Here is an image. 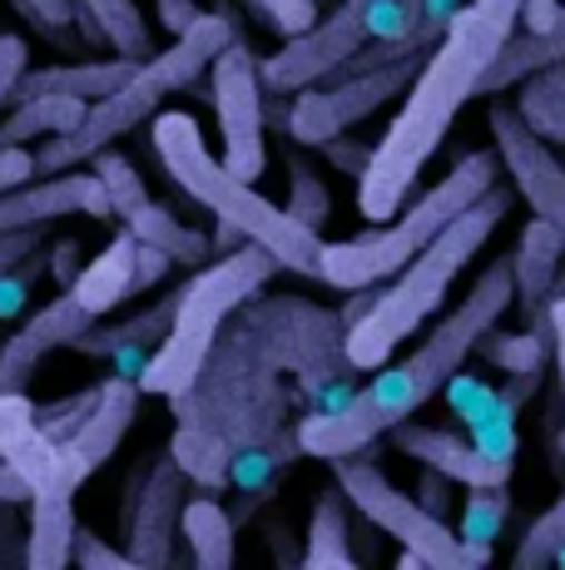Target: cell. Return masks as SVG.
Listing matches in <instances>:
<instances>
[{
  "instance_id": "cell-1",
  "label": "cell",
  "mask_w": 565,
  "mask_h": 570,
  "mask_svg": "<svg viewBox=\"0 0 565 570\" xmlns=\"http://www.w3.org/2000/svg\"><path fill=\"white\" fill-rule=\"evenodd\" d=\"M521 6L526 0H466L447 20L442 40L417 65L407 95H402L397 119L387 135L373 145V164L357 179V214L367 224H387L402 204H407L412 184L452 135L456 115L482 95V80L502 46L516 36Z\"/></svg>"
},
{
  "instance_id": "cell-2",
  "label": "cell",
  "mask_w": 565,
  "mask_h": 570,
  "mask_svg": "<svg viewBox=\"0 0 565 570\" xmlns=\"http://www.w3.org/2000/svg\"><path fill=\"white\" fill-rule=\"evenodd\" d=\"M516 308V283H511V258H496L482 278L472 283L456 308L412 347L397 363H383L373 382L357 397H347L333 412H313L298 426V452L318 456V462H338V456H357L377 442L393 436V426L412 422V412H422L442 387H452L456 372L466 367V357L476 353L486 333H496V323Z\"/></svg>"
},
{
  "instance_id": "cell-3",
  "label": "cell",
  "mask_w": 565,
  "mask_h": 570,
  "mask_svg": "<svg viewBox=\"0 0 565 570\" xmlns=\"http://www.w3.org/2000/svg\"><path fill=\"white\" fill-rule=\"evenodd\" d=\"M149 145H155L159 164L194 204H204L209 214H219V224H234L248 244L268 248L278 258V268L303 273V278H323V234L308 228L303 218H293L282 204L264 199L254 179L234 174L228 164L209 149L199 119L184 115V109H165L155 115L149 129Z\"/></svg>"
},
{
  "instance_id": "cell-4",
  "label": "cell",
  "mask_w": 565,
  "mask_h": 570,
  "mask_svg": "<svg viewBox=\"0 0 565 570\" xmlns=\"http://www.w3.org/2000/svg\"><path fill=\"white\" fill-rule=\"evenodd\" d=\"M511 214V194L496 184L492 194H482L466 214H456L427 248L412 263H402L387 288L373 293V308L357 317L343 337V353L357 372H377L383 363H393V353L407 343L412 333L427 327V317L447 303L456 273L466 268L476 254L486 248V238L502 228V218Z\"/></svg>"
},
{
  "instance_id": "cell-5",
  "label": "cell",
  "mask_w": 565,
  "mask_h": 570,
  "mask_svg": "<svg viewBox=\"0 0 565 570\" xmlns=\"http://www.w3.org/2000/svg\"><path fill=\"white\" fill-rule=\"evenodd\" d=\"M234 16H219V10H204L199 20H194L184 36H174L169 50H155L149 60H139L135 70H129V80L110 90L105 100H95L85 109V119L75 129H65V135H50L46 145L36 149V174H65V169H80V164H90L100 149H110L119 135H129V129L149 125V119L159 115V105L169 100V95L189 90V85H199V75L209 70L214 60H219V50L234 40Z\"/></svg>"
},
{
  "instance_id": "cell-6",
  "label": "cell",
  "mask_w": 565,
  "mask_h": 570,
  "mask_svg": "<svg viewBox=\"0 0 565 570\" xmlns=\"http://www.w3.org/2000/svg\"><path fill=\"white\" fill-rule=\"evenodd\" d=\"M496 179H502V155H496V145L462 155L452 164V174H442L412 208H397V218H387L383 228H367V234L343 238V244H323V278L318 283L343 288V293H363V288L387 283L402 263L417 258L456 214H466L482 194H492Z\"/></svg>"
},
{
  "instance_id": "cell-7",
  "label": "cell",
  "mask_w": 565,
  "mask_h": 570,
  "mask_svg": "<svg viewBox=\"0 0 565 570\" xmlns=\"http://www.w3.org/2000/svg\"><path fill=\"white\" fill-rule=\"evenodd\" d=\"M278 273V258L258 244H244L219 263H209L204 273L179 283V303H174L169 333L155 343V353L139 367V392L149 397H184L194 387V377L209 363L219 327L234 308H244L254 293H264V283Z\"/></svg>"
},
{
  "instance_id": "cell-8",
  "label": "cell",
  "mask_w": 565,
  "mask_h": 570,
  "mask_svg": "<svg viewBox=\"0 0 565 570\" xmlns=\"http://www.w3.org/2000/svg\"><path fill=\"white\" fill-rule=\"evenodd\" d=\"M333 476H338L347 507H357L377 531L393 535V541L402 546V570H417V566H427V570H476V566H486V556H476L432 507H422L417 497L397 491L373 462H363V452L338 456V462H333Z\"/></svg>"
},
{
  "instance_id": "cell-9",
  "label": "cell",
  "mask_w": 565,
  "mask_h": 570,
  "mask_svg": "<svg viewBox=\"0 0 565 570\" xmlns=\"http://www.w3.org/2000/svg\"><path fill=\"white\" fill-rule=\"evenodd\" d=\"M422 60H393V65H377V70H357V75H333L323 85H308V90L293 95L288 109V135L298 145L318 149L328 139L347 135L353 125H363L367 115H377L387 100L407 95L412 75H417Z\"/></svg>"
},
{
  "instance_id": "cell-10",
  "label": "cell",
  "mask_w": 565,
  "mask_h": 570,
  "mask_svg": "<svg viewBox=\"0 0 565 570\" xmlns=\"http://www.w3.org/2000/svg\"><path fill=\"white\" fill-rule=\"evenodd\" d=\"M214 80V115H219V145L224 164L244 179H264L268 169V145H264V70L258 55L244 46V36H234L219 50V60L209 65Z\"/></svg>"
},
{
  "instance_id": "cell-11",
  "label": "cell",
  "mask_w": 565,
  "mask_h": 570,
  "mask_svg": "<svg viewBox=\"0 0 565 570\" xmlns=\"http://www.w3.org/2000/svg\"><path fill=\"white\" fill-rule=\"evenodd\" d=\"M90 169L100 174L105 194H110L115 218H119L125 228H135L139 244L165 248V254H169L174 263H184V268H199V263L209 258V238L194 234L189 224H179V218H174L169 208L145 189L139 169H135V164H129L125 155H119L115 145H110V149H100V155L90 159Z\"/></svg>"
},
{
  "instance_id": "cell-12",
  "label": "cell",
  "mask_w": 565,
  "mask_h": 570,
  "mask_svg": "<svg viewBox=\"0 0 565 570\" xmlns=\"http://www.w3.org/2000/svg\"><path fill=\"white\" fill-rule=\"evenodd\" d=\"M486 129H492V145H496V155H502V169L511 174L521 199L531 204V214L551 218L556 234L565 238V164L551 155L546 139L506 105H492Z\"/></svg>"
},
{
  "instance_id": "cell-13",
  "label": "cell",
  "mask_w": 565,
  "mask_h": 570,
  "mask_svg": "<svg viewBox=\"0 0 565 570\" xmlns=\"http://www.w3.org/2000/svg\"><path fill=\"white\" fill-rule=\"evenodd\" d=\"M139 397H145V392H139V382L129 377V372H115V377L100 382V402H95V412L60 442V452H65V491H70V497L119 452L125 432L135 426Z\"/></svg>"
},
{
  "instance_id": "cell-14",
  "label": "cell",
  "mask_w": 565,
  "mask_h": 570,
  "mask_svg": "<svg viewBox=\"0 0 565 570\" xmlns=\"http://www.w3.org/2000/svg\"><path fill=\"white\" fill-rule=\"evenodd\" d=\"M115 218L110 194H105L100 174H80V169H65V174H46L36 184H16V189H0V234H16V228H46L56 218Z\"/></svg>"
},
{
  "instance_id": "cell-15",
  "label": "cell",
  "mask_w": 565,
  "mask_h": 570,
  "mask_svg": "<svg viewBox=\"0 0 565 570\" xmlns=\"http://www.w3.org/2000/svg\"><path fill=\"white\" fill-rule=\"evenodd\" d=\"M100 317H90L70 288H60L56 303H46L36 317L20 323V333L6 337V347H0V392H26L36 382V367L60 347H75Z\"/></svg>"
},
{
  "instance_id": "cell-16",
  "label": "cell",
  "mask_w": 565,
  "mask_h": 570,
  "mask_svg": "<svg viewBox=\"0 0 565 570\" xmlns=\"http://www.w3.org/2000/svg\"><path fill=\"white\" fill-rule=\"evenodd\" d=\"M393 442L402 456H412V462L442 471L447 481L456 487H511V466H516V456H502V452H486L482 442H466V436L456 432H442V426H417V422H402L393 426Z\"/></svg>"
},
{
  "instance_id": "cell-17",
  "label": "cell",
  "mask_w": 565,
  "mask_h": 570,
  "mask_svg": "<svg viewBox=\"0 0 565 570\" xmlns=\"http://www.w3.org/2000/svg\"><path fill=\"white\" fill-rule=\"evenodd\" d=\"M179 517H184V466L169 456V462L149 471V487L139 491V501H129V561L169 566Z\"/></svg>"
},
{
  "instance_id": "cell-18",
  "label": "cell",
  "mask_w": 565,
  "mask_h": 570,
  "mask_svg": "<svg viewBox=\"0 0 565 570\" xmlns=\"http://www.w3.org/2000/svg\"><path fill=\"white\" fill-rule=\"evenodd\" d=\"M0 456L36 487V497L40 491H65V452L40 426L36 402L26 392H0Z\"/></svg>"
},
{
  "instance_id": "cell-19",
  "label": "cell",
  "mask_w": 565,
  "mask_h": 570,
  "mask_svg": "<svg viewBox=\"0 0 565 570\" xmlns=\"http://www.w3.org/2000/svg\"><path fill=\"white\" fill-rule=\"evenodd\" d=\"M561 258H565V238L556 234V224L531 214V224L521 228V238H516V254H511L516 308L531 333H551L546 308H551V293H556V278H561Z\"/></svg>"
},
{
  "instance_id": "cell-20",
  "label": "cell",
  "mask_w": 565,
  "mask_h": 570,
  "mask_svg": "<svg viewBox=\"0 0 565 570\" xmlns=\"http://www.w3.org/2000/svg\"><path fill=\"white\" fill-rule=\"evenodd\" d=\"M139 60H129V55H110V60H75V65H46V70H26L16 80V90H10L6 105H20L30 100V95H75V100L95 105L105 100L110 90L129 80V70H135Z\"/></svg>"
},
{
  "instance_id": "cell-21",
  "label": "cell",
  "mask_w": 565,
  "mask_h": 570,
  "mask_svg": "<svg viewBox=\"0 0 565 570\" xmlns=\"http://www.w3.org/2000/svg\"><path fill=\"white\" fill-rule=\"evenodd\" d=\"M135 263H139V238L135 228H125V234H115L105 244V254H95V263H85L70 293L90 317L115 313L125 298H135Z\"/></svg>"
},
{
  "instance_id": "cell-22",
  "label": "cell",
  "mask_w": 565,
  "mask_h": 570,
  "mask_svg": "<svg viewBox=\"0 0 565 570\" xmlns=\"http://www.w3.org/2000/svg\"><path fill=\"white\" fill-rule=\"evenodd\" d=\"M75 497L40 491L26 501V566L30 570H65L75 561Z\"/></svg>"
},
{
  "instance_id": "cell-23",
  "label": "cell",
  "mask_w": 565,
  "mask_h": 570,
  "mask_svg": "<svg viewBox=\"0 0 565 570\" xmlns=\"http://www.w3.org/2000/svg\"><path fill=\"white\" fill-rule=\"evenodd\" d=\"M565 60V30H521V36H511L502 55L492 60V70H486L482 80V95H506L516 90L521 80H531L536 70H546V65Z\"/></svg>"
},
{
  "instance_id": "cell-24",
  "label": "cell",
  "mask_w": 565,
  "mask_h": 570,
  "mask_svg": "<svg viewBox=\"0 0 565 570\" xmlns=\"http://www.w3.org/2000/svg\"><path fill=\"white\" fill-rule=\"evenodd\" d=\"M179 535H184V546H189V556H194L199 570H228L234 566V521H228V511L214 497L184 501Z\"/></svg>"
},
{
  "instance_id": "cell-25",
  "label": "cell",
  "mask_w": 565,
  "mask_h": 570,
  "mask_svg": "<svg viewBox=\"0 0 565 570\" xmlns=\"http://www.w3.org/2000/svg\"><path fill=\"white\" fill-rule=\"evenodd\" d=\"M85 100L75 95H30L10 109V119L0 125V149H16V145H30V139H50V135H65L85 119Z\"/></svg>"
},
{
  "instance_id": "cell-26",
  "label": "cell",
  "mask_w": 565,
  "mask_h": 570,
  "mask_svg": "<svg viewBox=\"0 0 565 570\" xmlns=\"http://www.w3.org/2000/svg\"><path fill=\"white\" fill-rule=\"evenodd\" d=\"M174 303H179V288H174L169 298H159L155 308H145V313L129 317V323H119V327L95 323L90 333L75 343V353L80 357H119V353H139V347L159 343V337L169 333V323H174Z\"/></svg>"
},
{
  "instance_id": "cell-27",
  "label": "cell",
  "mask_w": 565,
  "mask_h": 570,
  "mask_svg": "<svg viewBox=\"0 0 565 570\" xmlns=\"http://www.w3.org/2000/svg\"><path fill=\"white\" fill-rule=\"evenodd\" d=\"M516 115L526 119L546 145H565V60L536 70L531 80H521Z\"/></svg>"
},
{
  "instance_id": "cell-28",
  "label": "cell",
  "mask_w": 565,
  "mask_h": 570,
  "mask_svg": "<svg viewBox=\"0 0 565 570\" xmlns=\"http://www.w3.org/2000/svg\"><path fill=\"white\" fill-rule=\"evenodd\" d=\"M75 6L95 20L100 40L115 55H129V60H149V55H155V30L139 16L135 0H75Z\"/></svg>"
},
{
  "instance_id": "cell-29",
  "label": "cell",
  "mask_w": 565,
  "mask_h": 570,
  "mask_svg": "<svg viewBox=\"0 0 565 570\" xmlns=\"http://www.w3.org/2000/svg\"><path fill=\"white\" fill-rule=\"evenodd\" d=\"M347 497L338 491H323L318 507H313L308 521V551H303V566L323 570V566H353V541H347Z\"/></svg>"
},
{
  "instance_id": "cell-30",
  "label": "cell",
  "mask_w": 565,
  "mask_h": 570,
  "mask_svg": "<svg viewBox=\"0 0 565 570\" xmlns=\"http://www.w3.org/2000/svg\"><path fill=\"white\" fill-rule=\"evenodd\" d=\"M506 511H511V491L506 487H472V497H466V507H462V531L456 535H462L476 556L492 561V546H496V535H502V525H506Z\"/></svg>"
},
{
  "instance_id": "cell-31",
  "label": "cell",
  "mask_w": 565,
  "mask_h": 570,
  "mask_svg": "<svg viewBox=\"0 0 565 570\" xmlns=\"http://www.w3.org/2000/svg\"><path fill=\"white\" fill-rule=\"evenodd\" d=\"M565 546V491L556 501H551L546 511H541L536 521L521 531V541H516V570H541V566H556V551Z\"/></svg>"
},
{
  "instance_id": "cell-32",
  "label": "cell",
  "mask_w": 565,
  "mask_h": 570,
  "mask_svg": "<svg viewBox=\"0 0 565 570\" xmlns=\"http://www.w3.org/2000/svg\"><path fill=\"white\" fill-rule=\"evenodd\" d=\"M282 208H288L293 218H303L308 228H318V234H323V224L333 218L328 184H323L303 159H288V204H282Z\"/></svg>"
},
{
  "instance_id": "cell-33",
  "label": "cell",
  "mask_w": 565,
  "mask_h": 570,
  "mask_svg": "<svg viewBox=\"0 0 565 570\" xmlns=\"http://www.w3.org/2000/svg\"><path fill=\"white\" fill-rule=\"evenodd\" d=\"M546 337L551 333H531V327H521V333H502V337L486 333L482 343H476V353L492 357L502 372H531V367L546 363V347H551Z\"/></svg>"
},
{
  "instance_id": "cell-34",
  "label": "cell",
  "mask_w": 565,
  "mask_h": 570,
  "mask_svg": "<svg viewBox=\"0 0 565 570\" xmlns=\"http://www.w3.org/2000/svg\"><path fill=\"white\" fill-rule=\"evenodd\" d=\"M238 6H248L278 36H303L318 20V0H238Z\"/></svg>"
},
{
  "instance_id": "cell-35",
  "label": "cell",
  "mask_w": 565,
  "mask_h": 570,
  "mask_svg": "<svg viewBox=\"0 0 565 570\" xmlns=\"http://www.w3.org/2000/svg\"><path fill=\"white\" fill-rule=\"evenodd\" d=\"M95 402H100V387L80 392V397H65V402H56V407H36V416H40V426H46L56 442H65V436H70L75 426L95 412Z\"/></svg>"
},
{
  "instance_id": "cell-36",
  "label": "cell",
  "mask_w": 565,
  "mask_h": 570,
  "mask_svg": "<svg viewBox=\"0 0 565 570\" xmlns=\"http://www.w3.org/2000/svg\"><path fill=\"white\" fill-rule=\"evenodd\" d=\"M70 566H80V570H135L129 551L100 546L95 541V531H85V525H75V561Z\"/></svg>"
},
{
  "instance_id": "cell-37",
  "label": "cell",
  "mask_w": 565,
  "mask_h": 570,
  "mask_svg": "<svg viewBox=\"0 0 565 570\" xmlns=\"http://www.w3.org/2000/svg\"><path fill=\"white\" fill-rule=\"evenodd\" d=\"M30 6H36V16L46 20L50 30H70V26H80V30H85V40H95V46H105V40H100V30H95V20L85 16V10L75 6V0H30Z\"/></svg>"
},
{
  "instance_id": "cell-38",
  "label": "cell",
  "mask_w": 565,
  "mask_h": 570,
  "mask_svg": "<svg viewBox=\"0 0 565 570\" xmlns=\"http://www.w3.org/2000/svg\"><path fill=\"white\" fill-rule=\"evenodd\" d=\"M30 70V46L20 36H6L0 30V105L10 100V90H16V80Z\"/></svg>"
},
{
  "instance_id": "cell-39",
  "label": "cell",
  "mask_w": 565,
  "mask_h": 570,
  "mask_svg": "<svg viewBox=\"0 0 565 570\" xmlns=\"http://www.w3.org/2000/svg\"><path fill=\"white\" fill-rule=\"evenodd\" d=\"M318 149L328 155V164H338V169L353 174V179H363V169L373 164V145H363V139H347V135L328 139V145H318Z\"/></svg>"
},
{
  "instance_id": "cell-40",
  "label": "cell",
  "mask_w": 565,
  "mask_h": 570,
  "mask_svg": "<svg viewBox=\"0 0 565 570\" xmlns=\"http://www.w3.org/2000/svg\"><path fill=\"white\" fill-rule=\"evenodd\" d=\"M546 327H551V357H556V377H561V402H565V288L551 293L546 308Z\"/></svg>"
},
{
  "instance_id": "cell-41",
  "label": "cell",
  "mask_w": 565,
  "mask_h": 570,
  "mask_svg": "<svg viewBox=\"0 0 565 570\" xmlns=\"http://www.w3.org/2000/svg\"><path fill=\"white\" fill-rule=\"evenodd\" d=\"M30 179H36V155L26 145L0 149V189H16V184H30Z\"/></svg>"
},
{
  "instance_id": "cell-42",
  "label": "cell",
  "mask_w": 565,
  "mask_h": 570,
  "mask_svg": "<svg viewBox=\"0 0 565 570\" xmlns=\"http://www.w3.org/2000/svg\"><path fill=\"white\" fill-rule=\"evenodd\" d=\"M155 16H159V26H165L169 36H184V30H189L204 10L194 6V0H155Z\"/></svg>"
},
{
  "instance_id": "cell-43",
  "label": "cell",
  "mask_w": 565,
  "mask_h": 570,
  "mask_svg": "<svg viewBox=\"0 0 565 570\" xmlns=\"http://www.w3.org/2000/svg\"><path fill=\"white\" fill-rule=\"evenodd\" d=\"M169 254L165 248H155V244H139V263H135V293H145L149 283H159L169 273Z\"/></svg>"
},
{
  "instance_id": "cell-44",
  "label": "cell",
  "mask_w": 565,
  "mask_h": 570,
  "mask_svg": "<svg viewBox=\"0 0 565 570\" xmlns=\"http://www.w3.org/2000/svg\"><path fill=\"white\" fill-rule=\"evenodd\" d=\"M40 248V228H16V234H0V273L16 268L26 254Z\"/></svg>"
},
{
  "instance_id": "cell-45",
  "label": "cell",
  "mask_w": 565,
  "mask_h": 570,
  "mask_svg": "<svg viewBox=\"0 0 565 570\" xmlns=\"http://www.w3.org/2000/svg\"><path fill=\"white\" fill-rule=\"evenodd\" d=\"M561 10H565V0H526L521 6V26L526 30H561Z\"/></svg>"
},
{
  "instance_id": "cell-46",
  "label": "cell",
  "mask_w": 565,
  "mask_h": 570,
  "mask_svg": "<svg viewBox=\"0 0 565 570\" xmlns=\"http://www.w3.org/2000/svg\"><path fill=\"white\" fill-rule=\"evenodd\" d=\"M50 263H56V283H60V288H75V278H80V244H75V238L56 244Z\"/></svg>"
},
{
  "instance_id": "cell-47",
  "label": "cell",
  "mask_w": 565,
  "mask_h": 570,
  "mask_svg": "<svg viewBox=\"0 0 565 570\" xmlns=\"http://www.w3.org/2000/svg\"><path fill=\"white\" fill-rule=\"evenodd\" d=\"M30 497H36V487H30V481L20 476V471L10 466L6 456H0V501H16V507H26Z\"/></svg>"
},
{
  "instance_id": "cell-48",
  "label": "cell",
  "mask_w": 565,
  "mask_h": 570,
  "mask_svg": "<svg viewBox=\"0 0 565 570\" xmlns=\"http://www.w3.org/2000/svg\"><path fill=\"white\" fill-rule=\"evenodd\" d=\"M556 566H565V546H561V551H556Z\"/></svg>"
},
{
  "instance_id": "cell-49",
  "label": "cell",
  "mask_w": 565,
  "mask_h": 570,
  "mask_svg": "<svg viewBox=\"0 0 565 570\" xmlns=\"http://www.w3.org/2000/svg\"><path fill=\"white\" fill-rule=\"evenodd\" d=\"M561 30H565V10H561Z\"/></svg>"
}]
</instances>
